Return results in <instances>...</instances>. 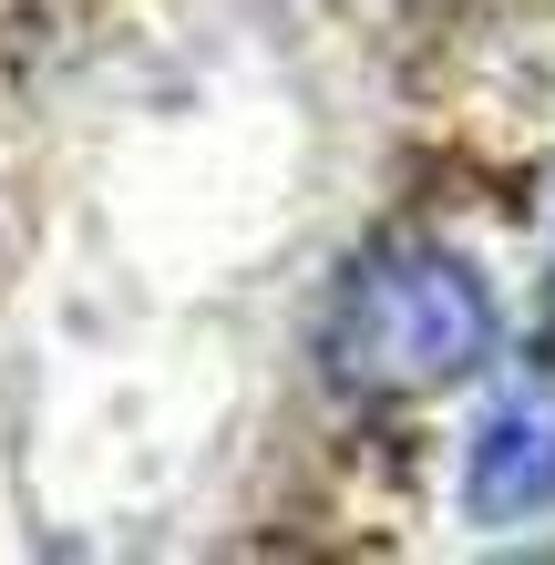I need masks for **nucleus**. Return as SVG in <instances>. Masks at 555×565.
<instances>
[{
	"instance_id": "obj_2",
	"label": "nucleus",
	"mask_w": 555,
	"mask_h": 565,
	"mask_svg": "<svg viewBox=\"0 0 555 565\" xmlns=\"http://www.w3.org/2000/svg\"><path fill=\"white\" fill-rule=\"evenodd\" d=\"M463 514L483 535H514V524L555 514V381L494 391V412L473 422V452H463Z\"/></svg>"
},
{
	"instance_id": "obj_1",
	"label": "nucleus",
	"mask_w": 555,
	"mask_h": 565,
	"mask_svg": "<svg viewBox=\"0 0 555 565\" xmlns=\"http://www.w3.org/2000/svg\"><path fill=\"white\" fill-rule=\"evenodd\" d=\"M504 319L494 288L463 247L442 237H381L350 257V278L330 288L319 319V371L350 402H433V391L473 381L494 360Z\"/></svg>"
}]
</instances>
